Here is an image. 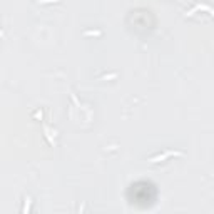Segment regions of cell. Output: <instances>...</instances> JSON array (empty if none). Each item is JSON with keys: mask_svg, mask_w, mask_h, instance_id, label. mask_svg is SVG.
Wrapping results in <instances>:
<instances>
[{"mask_svg": "<svg viewBox=\"0 0 214 214\" xmlns=\"http://www.w3.org/2000/svg\"><path fill=\"white\" fill-rule=\"evenodd\" d=\"M169 156H182V152H179V151H167V152H164V154H159V156L151 157L149 162H159V161L166 159V157H169Z\"/></svg>", "mask_w": 214, "mask_h": 214, "instance_id": "1", "label": "cell"}, {"mask_svg": "<svg viewBox=\"0 0 214 214\" xmlns=\"http://www.w3.org/2000/svg\"><path fill=\"white\" fill-rule=\"evenodd\" d=\"M40 2H57V0H40Z\"/></svg>", "mask_w": 214, "mask_h": 214, "instance_id": "2", "label": "cell"}, {"mask_svg": "<svg viewBox=\"0 0 214 214\" xmlns=\"http://www.w3.org/2000/svg\"><path fill=\"white\" fill-rule=\"evenodd\" d=\"M0 37H5V35H4V32H2V29H0Z\"/></svg>", "mask_w": 214, "mask_h": 214, "instance_id": "3", "label": "cell"}]
</instances>
